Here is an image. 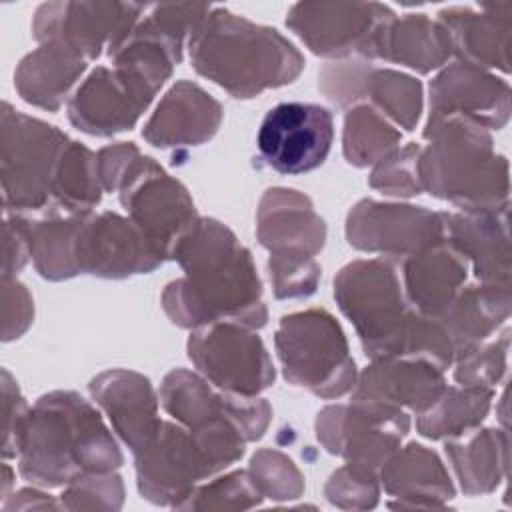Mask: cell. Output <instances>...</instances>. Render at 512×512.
<instances>
[{"mask_svg": "<svg viewBox=\"0 0 512 512\" xmlns=\"http://www.w3.org/2000/svg\"><path fill=\"white\" fill-rule=\"evenodd\" d=\"M2 406H4V444L2 452L4 458H16L18 452V440L24 426V420L30 412L26 406L16 382L8 374V370H2Z\"/></svg>", "mask_w": 512, "mask_h": 512, "instance_id": "ee69618b", "label": "cell"}, {"mask_svg": "<svg viewBox=\"0 0 512 512\" xmlns=\"http://www.w3.org/2000/svg\"><path fill=\"white\" fill-rule=\"evenodd\" d=\"M422 146L410 142L406 146H398L386 158L374 164L372 174L368 178L370 186L386 196L408 198L422 192L420 176H418V158Z\"/></svg>", "mask_w": 512, "mask_h": 512, "instance_id": "f35d334b", "label": "cell"}, {"mask_svg": "<svg viewBox=\"0 0 512 512\" xmlns=\"http://www.w3.org/2000/svg\"><path fill=\"white\" fill-rule=\"evenodd\" d=\"M256 234L270 256L314 258L326 242V224L302 192L270 188L256 214Z\"/></svg>", "mask_w": 512, "mask_h": 512, "instance_id": "44dd1931", "label": "cell"}, {"mask_svg": "<svg viewBox=\"0 0 512 512\" xmlns=\"http://www.w3.org/2000/svg\"><path fill=\"white\" fill-rule=\"evenodd\" d=\"M334 298L354 324L368 358H400L420 316L404 294L390 258L354 260L334 278Z\"/></svg>", "mask_w": 512, "mask_h": 512, "instance_id": "5b68a950", "label": "cell"}, {"mask_svg": "<svg viewBox=\"0 0 512 512\" xmlns=\"http://www.w3.org/2000/svg\"><path fill=\"white\" fill-rule=\"evenodd\" d=\"M334 140L332 114L318 104L280 102L258 130V152L280 174H304L324 164Z\"/></svg>", "mask_w": 512, "mask_h": 512, "instance_id": "9a60e30c", "label": "cell"}, {"mask_svg": "<svg viewBox=\"0 0 512 512\" xmlns=\"http://www.w3.org/2000/svg\"><path fill=\"white\" fill-rule=\"evenodd\" d=\"M78 274L98 278H128L148 274L162 264L144 234L116 212L84 214L74 240Z\"/></svg>", "mask_w": 512, "mask_h": 512, "instance_id": "ac0fdd59", "label": "cell"}, {"mask_svg": "<svg viewBox=\"0 0 512 512\" xmlns=\"http://www.w3.org/2000/svg\"><path fill=\"white\" fill-rule=\"evenodd\" d=\"M2 280H4V292H2V298H4L2 334L4 336L2 338L8 342V340L22 336L28 330V326L32 324L34 302L24 284H20L14 278H2Z\"/></svg>", "mask_w": 512, "mask_h": 512, "instance_id": "7bdbcfd3", "label": "cell"}, {"mask_svg": "<svg viewBox=\"0 0 512 512\" xmlns=\"http://www.w3.org/2000/svg\"><path fill=\"white\" fill-rule=\"evenodd\" d=\"M324 494L328 502L340 508H374L380 496L378 474L362 472L344 464L328 478Z\"/></svg>", "mask_w": 512, "mask_h": 512, "instance_id": "b9f144b4", "label": "cell"}, {"mask_svg": "<svg viewBox=\"0 0 512 512\" xmlns=\"http://www.w3.org/2000/svg\"><path fill=\"white\" fill-rule=\"evenodd\" d=\"M510 302V284L462 286L448 308L434 318L452 342L454 360L486 342L508 320Z\"/></svg>", "mask_w": 512, "mask_h": 512, "instance_id": "f1b7e54d", "label": "cell"}, {"mask_svg": "<svg viewBox=\"0 0 512 512\" xmlns=\"http://www.w3.org/2000/svg\"><path fill=\"white\" fill-rule=\"evenodd\" d=\"M160 404L188 432L232 422L248 442L262 438L272 418V408L264 398L216 392L202 374L184 368L164 376Z\"/></svg>", "mask_w": 512, "mask_h": 512, "instance_id": "7c38bea8", "label": "cell"}, {"mask_svg": "<svg viewBox=\"0 0 512 512\" xmlns=\"http://www.w3.org/2000/svg\"><path fill=\"white\" fill-rule=\"evenodd\" d=\"M84 70L86 60L80 56L60 46L40 44L20 60L14 86L28 104L56 112Z\"/></svg>", "mask_w": 512, "mask_h": 512, "instance_id": "4dcf8cb0", "label": "cell"}, {"mask_svg": "<svg viewBox=\"0 0 512 512\" xmlns=\"http://www.w3.org/2000/svg\"><path fill=\"white\" fill-rule=\"evenodd\" d=\"M116 192L128 218L162 262L172 258L176 244L200 218L184 184L140 152L124 168Z\"/></svg>", "mask_w": 512, "mask_h": 512, "instance_id": "ba28073f", "label": "cell"}, {"mask_svg": "<svg viewBox=\"0 0 512 512\" xmlns=\"http://www.w3.org/2000/svg\"><path fill=\"white\" fill-rule=\"evenodd\" d=\"M444 372L420 358H376L354 384L352 400L376 402L412 412L428 410L446 388Z\"/></svg>", "mask_w": 512, "mask_h": 512, "instance_id": "d4e9b609", "label": "cell"}, {"mask_svg": "<svg viewBox=\"0 0 512 512\" xmlns=\"http://www.w3.org/2000/svg\"><path fill=\"white\" fill-rule=\"evenodd\" d=\"M438 22L452 40V54L458 62L482 68L510 72V30L512 2L480 4V10L468 6H450L438 12Z\"/></svg>", "mask_w": 512, "mask_h": 512, "instance_id": "7402d4cb", "label": "cell"}, {"mask_svg": "<svg viewBox=\"0 0 512 512\" xmlns=\"http://www.w3.org/2000/svg\"><path fill=\"white\" fill-rule=\"evenodd\" d=\"M402 134L384 114L368 104H358L346 112L342 132V152L356 168L374 166L400 146Z\"/></svg>", "mask_w": 512, "mask_h": 512, "instance_id": "e575fe53", "label": "cell"}, {"mask_svg": "<svg viewBox=\"0 0 512 512\" xmlns=\"http://www.w3.org/2000/svg\"><path fill=\"white\" fill-rule=\"evenodd\" d=\"M172 260L184 276L162 292L166 316L180 328L234 322L262 328L268 310L252 254L234 232L214 218H198L176 244Z\"/></svg>", "mask_w": 512, "mask_h": 512, "instance_id": "6da1fadb", "label": "cell"}, {"mask_svg": "<svg viewBox=\"0 0 512 512\" xmlns=\"http://www.w3.org/2000/svg\"><path fill=\"white\" fill-rule=\"evenodd\" d=\"M396 14L378 2H298L288 10L286 26L324 58L362 56L378 28Z\"/></svg>", "mask_w": 512, "mask_h": 512, "instance_id": "e0dca14e", "label": "cell"}, {"mask_svg": "<svg viewBox=\"0 0 512 512\" xmlns=\"http://www.w3.org/2000/svg\"><path fill=\"white\" fill-rule=\"evenodd\" d=\"M456 480L466 496L488 494L508 474V432L474 428L450 438L444 446Z\"/></svg>", "mask_w": 512, "mask_h": 512, "instance_id": "f546056e", "label": "cell"}, {"mask_svg": "<svg viewBox=\"0 0 512 512\" xmlns=\"http://www.w3.org/2000/svg\"><path fill=\"white\" fill-rule=\"evenodd\" d=\"M262 494L248 470H234L194 492L178 506V510H246L262 502Z\"/></svg>", "mask_w": 512, "mask_h": 512, "instance_id": "d590c367", "label": "cell"}, {"mask_svg": "<svg viewBox=\"0 0 512 512\" xmlns=\"http://www.w3.org/2000/svg\"><path fill=\"white\" fill-rule=\"evenodd\" d=\"M458 116L486 130H500L510 118V86L488 70L454 62L430 82V116Z\"/></svg>", "mask_w": 512, "mask_h": 512, "instance_id": "d6986e66", "label": "cell"}, {"mask_svg": "<svg viewBox=\"0 0 512 512\" xmlns=\"http://www.w3.org/2000/svg\"><path fill=\"white\" fill-rule=\"evenodd\" d=\"M24 226L30 258L38 274L46 280H68L78 276L74 260V240L84 214H46V218L30 220L16 214Z\"/></svg>", "mask_w": 512, "mask_h": 512, "instance_id": "1f68e13d", "label": "cell"}, {"mask_svg": "<svg viewBox=\"0 0 512 512\" xmlns=\"http://www.w3.org/2000/svg\"><path fill=\"white\" fill-rule=\"evenodd\" d=\"M378 478L386 494L398 498L390 508H442L456 494L440 456L416 442L396 448L380 466Z\"/></svg>", "mask_w": 512, "mask_h": 512, "instance_id": "484cf974", "label": "cell"}, {"mask_svg": "<svg viewBox=\"0 0 512 512\" xmlns=\"http://www.w3.org/2000/svg\"><path fill=\"white\" fill-rule=\"evenodd\" d=\"M16 458L20 474L46 488L66 486L84 474L112 472L124 462L100 412L70 390L36 400L24 420Z\"/></svg>", "mask_w": 512, "mask_h": 512, "instance_id": "7a4b0ae2", "label": "cell"}, {"mask_svg": "<svg viewBox=\"0 0 512 512\" xmlns=\"http://www.w3.org/2000/svg\"><path fill=\"white\" fill-rule=\"evenodd\" d=\"M468 262L446 240L432 244L402 262V288L408 304L430 318L440 316L462 290Z\"/></svg>", "mask_w": 512, "mask_h": 512, "instance_id": "83f0119b", "label": "cell"}, {"mask_svg": "<svg viewBox=\"0 0 512 512\" xmlns=\"http://www.w3.org/2000/svg\"><path fill=\"white\" fill-rule=\"evenodd\" d=\"M408 430L410 418L402 408L376 402L332 404L316 418L320 444L352 468L372 474H378L386 458L400 448Z\"/></svg>", "mask_w": 512, "mask_h": 512, "instance_id": "9c48e42d", "label": "cell"}, {"mask_svg": "<svg viewBox=\"0 0 512 512\" xmlns=\"http://www.w3.org/2000/svg\"><path fill=\"white\" fill-rule=\"evenodd\" d=\"M494 398L492 388L446 386L440 398L416 420V428L430 440L456 438L482 424Z\"/></svg>", "mask_w": 512, "mask_h": 512, "instance_id": "d6a6232c", "label": "cell"}, {"mask_svg": "<svg viewBox=\"0 0 512 512\" xmlns=\"http://www.w3.org/2000/svg\"><path fill=\"white\" fill-rule=\"evenodd\" d=\"M274 346L284 378L320 398H340L352 392L358 372L350 356L348 340L338 320L310 308L280 320Z\"/></svg>", "mask_w": 512, "mask_h": 512, "instance_id": "8992f818", "label": "cell"}, {"mask_svg": "<svg viewBox=\"0 0 512 512\" xmlns=\"http://www.w3.org/2000/svg\"><path fill=\"white\" fill-rule=\"evenodd\" d=\"M444 240L472 266L482 284H510L508 204L494 210L440 212Z\"/></svg>", "mask_w": 512, "mask_h": 512, "instance_id": "ffe728a7", "label": "cell"}, {"mask_svg": "<svg viewBox=\"0 0 512 512\" xmlns=\"http://www.w3.org/2000/svg\"><path fill=\"white\" fill-rule=\"evenodd\" d=\"M192 68L234 98H254L294 82L304 56L276 28L212 8L188 40Z\"/></svg>", "mask_w": 512, "mask_h": 512, "instance_id": "3957f363", "label": "cell"}, {"mask_svg": "<svg viewBox=\"0 0 512 512\" xmlns=\"http://www.w3.org/2000/svg\"><path fill=\"white\" fill-rule=\"evenodd\" d=\"M222 116L216 98L198 84L180 80L164 94L144 124L142 138L156 148L200 146L218 132Z\"/></svg>", "mask_w": 512, "mask_h": 512, "instance_id": "cb8c5ba5", "label": "cell"}, {"mask_svg": "<svg viewBox=\"0 0 512 512\" xmlns=\"http://www.w3.org/2000/svg\"><path fill=\"white\" fill-rule=\"evenodd\" d=\"M124 500L122 478L112 472H94L66 484L60 506L68 510H118Z\"/></svg>", "mask_w": 512, "mask_h": 512, "instance_id": "ab89813d", "label": "cell"}, {"mask_svg": "<svg viewBox=\"0 0 512 512\" xmlns=\"http://www.w3.org/2000/svg\"><path fill=\"white\" fill-rule=\"evenodd\" d=\"M268 272L274 296L278 300L308 298L316 292L320 280V266L314 258L270 256Z\"/></svg>", "mask_w": 512, "mask_h": 512, "instance_id": "60d3db41", "label": "cell"}, {"mask_svg": "<svg viewBox=\"0 0 512 512\" xmlns=\"http://www.w3.org/2000/svg\"><path fill=\"white\" fill-rule=\"evenodd\" d=\"M98 158L80 142H70L52 188L50 214H90L102 198Z\"/></svg>", "mask_w": 512, "mask_h": 512, "instance_id": "836d02e7", "label": "cell"}, {"mask_svg": "<svg viewBox=\"0 0 512 512\" xmlns=\"http://www.w3.org/2000/svg\"><path fill=\"white\" fill-rule=\"evenodd\" d=\"M248 472L264 498L292 500L304 492L302 472L286 454L278 450H258L250 460Z\"/></svg>", "mask_w": 512, "mask_h": 512, "instance_id": "8d00e7d4", "label": "cell"}, {"mask_svg": "<svg viewBox=\"0 0 512 512\" xmlns=\"http://www.w3.org/2000/svg\"><path fill=\"white\" fill-rule=\"evenodd\" d=\"M510 348V330L506 328L496 340L482 342L454 360V380L460 386L492 388L506 372Z\"/></svg>", "mask_w": 512, "mask_h": 512, "instance_id": "74e56055", "label": "cell"}, {"mask_svg": "<svg viewBox=\"0 0 512 512\" xmlns=\"http://www.w3.org/2000/svg\"><path fill=\"white\" fill-rule=\"evenodd\" d=\"M2 190L6 212L28 216L52 208V188L72 142L62 130L2 106Z\"/></svg>", "mask_w": 512, "mask_h": 512, "instance_id": "52a82bcc", "label": "cell"}, {"mask_svg": "<svg viewBox=\"0 0 512 512\" xmlns=\"http://www.w3.org/2000/svg\"><path fill=\"white\" fill-rule=\"evenodd\" d=\"M348 244L382 258H408L444 240L440 212L364 198L346 216Z\"/></svg>", "mask_w": 512, "mask_h": 512, "instance_id": "2e32d148", "label": "cell"}, {"mask_svg": "<svg viewBox=\"0 0 512 512\" xmlns=\"http://www.w3.org/2000/svg\"><path fill=\"white\" fill-rule=\"evenodd\" d=\"M450 56L452 40L438 20L426 14H404L384 22L360 58H380L428 74L444 66Z\"/></svg>", "mask_w": 512, "mask_h": 512, "instance_id": "4316f807", "label": "cell"}, {"mask_svg": "<svg viewBox=\"0 0 512 512\" xmlns=\"http://www.w3.org/2000/svg\"><path fill=\"white\" fill-rule=\"evenodd\" d=\"M30 258V246L24 232V226L16 214L4 220V264L2 278H12L14 272H20Z\"/></svg>", "mask_w": 512, "mask_h": 512, "instance_id": "f6af8a7d", "label": "cell"}, {"mask_svg": "<svg viewBox=\"0 0 512 512\" xmlns=\"http://www.w3.org/2000/svg\"><path fill=\"white\" fill-rule=\"evenodd\" d=\"M188 358L210 384L230 394L258 396L276 378L262 338L234 322H212L192 330Z\"/></svg>", "mask_w": 512, "mask_h": 512, "instance_id": "30bf717a", "label": "cell"}, {"mask_svg": "<svg viewBox=\"0 0 512 512\" xmlns=\"http://www.w3.org/2000/svg\"><path fill=\"white\" fill-rule=\"evenodd\" d=\"M134 458L142 498L160 506L178 508L200 480L216 474L194 436L182 424L166 420Z\"/></svg>", "mask_w": 512, "mask_h": 512, "instance_id": "5bb4252c", "label": "cell"}, {"mask_svg": "<svg viewBox=\"0 0 512 512\" xmlns=\"http://www.w3.org/2000/svg\"><path fill=\"white\" fill-rule=\"evenodd\" d=\"M320 92L336 106L348 108L360 100L392 118L398 126L412 132L420 120L424 94L422 84L398 70L376 68L366 58H342L328 62L318 72Z\"/></svg>", "mask_w": 512, "mask_h": 512, "instance_id": "4fadbf2b", "label": "cell"}, {"mask_svg": "<svg viewBox=\"0 0 512 512\" xmlns=\"http://www.w3.org/2000/svg\"><path fill=\"white\" fill-rule=\"evenodd\" d=\"M90 394L132 454L140 452L162 424L156 392L150 380L138 372L106 370L92 378Z\"/></svg>", "mask_w": 512, "mask_h": 512, "instance_id": "603a6c76", "label": "cell"}, {"mask_svg": "<svg viewBox=\"0 0 512 512\" xmlns=\"http://www.w3.org/2000/svg\"><path fill=\"white\" fill-rule=\"evenodd\" d=\"M144 10L132 2H46L34 14L32 32L40 44L60 46L88 62L104 48L110 56Z\"/></svg>", "mask_w": 512, "mask_h": 512, "instance_id": "8fae6325", "label": "cell"}, {"mask_svg": "<svg viewBox=\"0 0 512 512\" xmlns=\"http://www.w3.org/2000/svg\"><path fill=\"white\" fill-rule=\"evenodd\" d=\"M422 136L428 140L418 158L422 190L460 210L508 204V160L494 152L486 128L458 116L428 118Z\"/></svg>", "mask_w": 512, "mask_h": 512, "instance_id": "277c9868", "label": "cell"}]
</instances>
